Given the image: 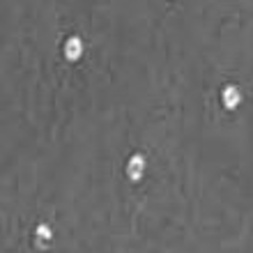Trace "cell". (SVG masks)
I'll use <instances>...</instances> for the list:
<instances>
[{
	"instance_id": "1",
	"label": "cell",
	"mask_w": 253,
	"mask_h": 253,
	"mask_svg": "<svg viewBox=\"0 0 253 253\" xmlns=\"http://www.w3.org/2000/svg\"><path fill=\"white\" fill-rule=\"evenodd\" d=\"M145 168H147L145 157H143V154H131L129 161H126L125 173H126V177H129L131 182H140L143 180V175H145Z\"/></svg>"
},
{
	"instance_id": "2",
	"label": "cell",
	"mask_w": 253,
	"mask_h": 253,
	"mask_svg": "<svg viewBox=\"0 0 253 253\" xmlns=\"http://www.w3.org/2000/svg\"><path fill=\"white\" fill-rule=\"evenodd\" d=\"M221 101H223V106L228 108V111H233V108L240 106L242 101V92L237 85H226L223 87V92H221Z\"/></svg>"
},
{
	"instance_id": "3",
	"label": "cell",
	"mask_w": 253,
	"mask_h": 253,
	"mask_svg": "<svg viewBox=\"0 0 253 253\" xmlns=\"http://www.w3.org/2000/svg\"><path fill=\"white\" fill-rule=\"evenodd\" d=\"M81 55H83V42L79 37H69L65 42V58L74 62V60H79Z\"/></svg>"
},
{
	"instance_id": "4",
	"label": "cell",
	"mask_w": 253,
	"mask_h": 253,
	"mask_svg": "<svg viewBox=\"0 0 253 253\" xmlns=\"http://www.w3.org/2000/svg\"><path fill=\"white\" fill-rule=\"evenodd\" d=\"M35 242H37V247L40 249H46L48 244L53 242V230H51V226L40 223V226L35 228Z\"/></svg>"
}]
</instances>
